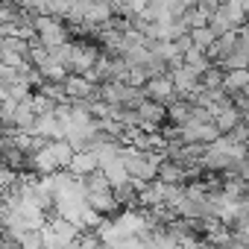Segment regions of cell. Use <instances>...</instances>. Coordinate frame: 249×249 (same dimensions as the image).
Here are the masks:
<instances>
[{
    "mask_svg": "<svg viewBox=\"0 0 249 249\" xmlns=\"http://www.w3.org/2000/svg\"><path fill=\"white\" fill-rule=\"evenodd\" d=\"M170 79H173V85H176V91H179L182 97H194V94L202 88V73L194 71L191 65L173 68V71H170Z\"/></svg>",
    "mask_w": 249,
    "mask_h": 249,
    "instance_id": "1",
    "label": "cell"
},
{
    "mask_svg": "<svg viewBox=\"0 0 249 249\" xmlns=\"http://www.w3.org/2000/svg\"><path fill=\"white\" fill-rule=\"evenodd\" d=\"M144 94H147V100L161 103V106H170L179 97V91H176V85H173L170 76H156V79L144 82Z\"/></svg>",
    "mask_w": 249,
    "mask_h": 249,
    "instance_id": "2",
    "label": "cell"
},
{
    "mask_svg": "<svg viewBox=\"0 0 249 249\" xmlns=\"http://www.w3.org/2000/svg\"><path fill=\"white\" fill-rule=\"evenodd\" d=\"M100 170V156L97 153H76L73 156V161H71V173L73 176H79V179H85V176H91V173H97Z\"/></svg>",
    "mask_w": 249,
    "mask_h": 249,
    "instance_id": "3",
    "label": "cell"
},
{
    "mask_svg": "<svg viewBox=\"0 0 249 249\" xmlns=\"http://www.w3.org/2000/svg\"><path fill=\"white\" fill-rule=\"evenodd\" d=\"M214 123H217V129H220L223 135H231L240 123H243V114H240L237 108H223V111L214 114Z\"/></svg>",
    "mask_w": 249,
    "mask_h": 249,
    "instance_id": "4",
    "label": "cell"
},
{
    "mask_svg": "<svg viewBox=\"0 0 249 249\" xmlns=\"http://www.w3.org/2000/svg\"><path fill=\"white\" fill-rule=\"evenodd\" d=\"M191 41H194V47H196V50L211 53V50H214V44L220 41V36H217L211 27H202V30H191Z\"/></svg>",
    "mask_w": 249,
    "mask_h": 249,
    "instance_id": "5",
    "label": "cell"
},
{
    "mask_svg": "<svg viewBox=\"0 0 249 249\" xmlns=\"http://www.w3.org/2000/svg\"><path fill=\"white\" fill-rule=\"evenodd\" d=\"M249 85V71H226V91L229 94H240Z\"/></svg>",
    "mask_w": 249,
    "mask_h": 249,
    "instance_id": "6",
    "label": "cell"
},
{
    "mask_svg": "<svg viewBox=\"0 0 249 249\" xmlns=\"http://www.w3.org/2000/svg\"><path fill=\"white\" fill-rule=\"evenodd\" d=\"M21 6L27 9V12H33V15H50V0H21Z\"/></svg>",
    "mask_w": 249,
    "mask_h": 249,
    "instance_id": "7",
    "label": "cell"
}]
</instances>
